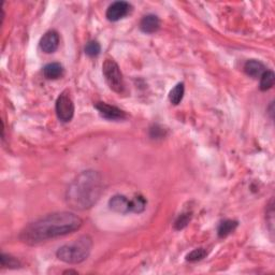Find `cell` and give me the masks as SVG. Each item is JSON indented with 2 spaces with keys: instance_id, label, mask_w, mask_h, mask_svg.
<instances>
[{
  "instance_id": "6da1fadb",
  "label": "cell",
  "mask_w": 275,
  "mask_h": 275,
  "mask_svg": "<svg viewBox=\"0 0 275 275\" xmlns=\"http://www.w3.org/2000/svg\"><path fill=\"white\" fill-rule=\"evenodd\" d=\"M82 220L70 212H57L48 214L25 227L20 239L28 245H36L55 237L64 236L82 227Z\"/></svg>"
},
{
  "instance_id": "7a4b0ae2",
  "label": "cell",
  "mask_w": 275,
  "mask_h": 275,
  "mask_svg": "<svg viewBox=\"0 0 275 275\" xmlns=\"http://www.w3.org/2000/svg\"><path fill=\"white\" fill-rule=\"evenodd\" d=\"M103 191L101 174L93 170L81 172L68 186L66 201L70 208L85 211L97 203Z\"/></svg>"
},
{
  "instance_id": "3957f363",
  "label": "cell",
  "mask_w": 275,
  "mask_h": 275,
  "mask_svg": "<svg viewBox=\"0 0 275 275\" xmlns=\"http://www.w3.org/2000/svg\"><path fill=\"white\" fill-rule=\"evenodd\" d=\"M92 247V241L91 237L89 235H83L72 243L60 246L56 252V256L66 264L77 265L89 258Z\"/></svg>"
},
{
  "instance_id": "277c9868",
  "label": "cell",
  "mask_w": 275,
  "mask_h": 275,
  "mask_svg": "<svg viewBox=\"0 0 275 275\" xmlns=\"http://www.w3.org/2000/svg\"><path fill=\"white\" fill-rule=\"evenodd\" d=\"M102 73L105 82L110 89L117 92L122 93L125 91V82L120 67L114 59L107 58L102 64Z\"/></svg>"
},
{
  "instance_id": "5b68a950",
  "label": "cell",
  "mask_w": 275,
  "mask_h": 275,
  "mask_svg": "<svg viewBox=\"0 0 275 275\" xmlns=\"http://www.w3.org/2000/svg\"><path fill=\"white\" fill-rule=\"evenodd\" d=\"M56 115L62 123L70 122L74 116V103L69 92H62L56 100L55 104Z\"/></svg>"
},
{
  "instance_id": "8992f818",
  "label": "cell",
  "mask_w": 275,
  "mask_h": 275,
  "mask_svg": "<svg viewBox=\"0 0 275 275\" xmlns=\"http://www.w3.org/2000/svg\"><path fill=\"white\" fill-rule=\"evenodd\" d=\"M131 9L133 7L127 1H115L109 5L105 16L110 22H118L126 17L131 12Z\"/></svg>"
},
{
  "instance_id": "52a82bcc",
  "label": "cell",
  "mask_w": 275,
  "mask_h": 275,
  "mask_svg": "<svg viewBox=\"0 0 275 275\" xmlns=\"http://www.w3.org/2000/svg\"><path fill=\"white\" fill-rule=\"evenodd\" d=\"M95 108L99 112V114L103 118H105V120L122 121L126 117V114H125V112L123 110L105 102H97L95 104Z\"/></svg>"
},
{
  "instance_id": "ba28073f",
  "label": "cell",
  "mask_w": 275,
  "mask_h": 275,
  "mask_svg": "<svg viewBox=\"0 0 275 275\" xmlns=\"http://www.w3.org/2000/svg\"><path fill=\"white\" fill-rule=\"evenodd\" d=\"M40 48L46 54H53L59 46V35L56 30H49L43 35L39 42Z\"/></svg>"
},
{
  "instance_id": "9c48e42d",
  "label": "cell",
  "mask_w": 275,
  "mask_h": 275,
  "mask_svg": "<svg viewBox=\"0 0 275 275\" xmlns=\"http://www.w3.org/2000/svg\"><path fill=\"white\" fill-rule=\"evenodd\" d=\"M109 208L115 212V213H133V201L129 200L126 196L115 195L111 197V199L109 200Z\"/></svg>"
},
{
  "instance_id": "30bf717a",
  "label": "cell",
  "mask_w": 275,
  "mask_h": 275,
  "mask_svg": "<svg viewBox=\"0 0 275 275\" xmlns=\"http://www.w3.org/2000/svg\"><path fill=\"white\" fill-rule=\"evenodd\" d=\"M160 28V20L157 15L147 14L140 22V29L145 34H154Z\"/></svg>"
},
{
  "instance_id": "8fae6325",
  "label": "cell",
  "mask_w": 275,
  "mask_h": 275,
  "mask_svg": "<svg viewBox=\"0 0 275 275\" xmlns=\"http://www.w3.org/2000/svg\"><path fill=\"white\" fill-rule=\"evenodd\" d=\"M244 71H245L247 76L257 79V78H260L262 76V73L266 71V67L259 60L251 59V60H247L245 62Z\"/></svg>"
},
{
  "instance_id": "7c38bea8",
  "label": "cell",
  "mask_w": 275,
  "mask_h": 275,
  "mask_svg": "<svg viewBox=\"0 0 275 275\" xmlns=\"http://www.w3.org/2000/svg\"><path fill=\"white\" fill-rule=\"evenodd\" d=\"M43 74L48 80L59 79L64 74V67L59 62H51L43 68Z\"/></svg>"
},
{
  "instance_id": "4fadbf2b",
  "label": "cell",
  "mask_w": 275,
  "mask_h": 275,
  "mask_svg": "<svg viewBox=\"0 0 275 275\" xmlns=\"http://www.w3.org/2000/svg\"><path fill=\"white\" fill-rule=\"evenodd\" d=\"M239 226V223L236 221H232V220H226L223 221L220 226L217 228V233L220 237H226L229 234H231L233 231L236 229V227Z\"/></svg>"
},
{
  "instance_id": "5bb4252c",
  "label": "cell",
  "mask_w": 275,
  "mask_h": 275,
  "mask_svg": "<svg viewBox=\"0 0 275 275\" xmlns=\"http://www.w3.org/2000/svg\"><path fill=\"white\" fill-rule=\"evenodd\" d=\"M185 93V86L184 83H179L169 92V101L172 104L178 105L181 103V101L183 100Z\"/></svg>"
},
{
  "instance_id": "9a60e30c",
  "label": "cell",
  "mask_w": 275,
  "mask_h": 275,
  "mask_svg": "<svg viewBox=\"0 0 275 275\" xmlns=\"http://www.w3.org/2000/svg\"><path fill=\"white\" fill-rule=\"evenodd\" d=\"M275 82V74L273 71L266 70L260 77V90L262 92L272 89Z\"/></svg>"
},
{
  "instance_id": "2e32d148",
  "label": "cell",
  "mask_w": 275,
  "mask_h": 275,
  "mask_svg": "<svg viewBox=\"0 0 275 275\" xmlns=\"http://www.w3.org/2000/svg\"><path fill=\"white\" fill-rule=\"evenodd\" d=\"M0 261H1V267L9 268V269H17L21 267L20 260H17L15 257L7 254H1L0 256Z\"/></svg>"
},
{
  "instance_id": "e0dca14e",
  "label": "cell",
  "mask_w": 275,
  "mask_h": 275,
  "mask_svg": "<svg viewBox=\"0 0 275 275\" xmlns=\"http://www.w3.org/2000/svg\"><path fill=\"white\" fill-rule=\"evenodd\" d=\"M191 217H192L191 212H184V213L180 214L176 222H174V229L177 230L184 229L191 221Z\"/></svg>"
},
{
  "instance_id": "ac0fdd59",
  "label": "cell",
  "mask_w": 275,
  "mask_h": 275,
  "mask_svg": "<svg viewBox=\"0 0 275 275\" xmlns=\"http://www.w3.org/2000/svg\"><path fill=\"white\" fill-rule=\"evenodd\" d=\"M100 52H101V46L99 45L98 41L92 40L86 43L85 53L86 55H89L90 57H97Z\"/></svg>"
},
{
  "instance_id": "d6986e66",
  "label": "cell",
  "mask_w": 275,
  "mask_h": 275,
  "mask_svg": "<svg viewBox=\"0 0 275 275\" xmlns=\"http://www.w3.org/2000/svg\"><path fill=\"white\" fill-rule=\"evenodd\" d=\"M131 201H133V213L140 214L146 209L147 201L144 197L137 196L134 199H131Z\"/></svg>"
},
{
  "instance_id": "ffe728a7",
  "label": "cell",
  "mask_w": 275,
  "mask_h": 275,
  "mask_svg": "<svg viewBox=\"0 0 275 275\" xmlns=\"http://www.w3.org/2000/svg\"><path fill=\"white\" fill-rule=\"evenodd\" d=\"M208 255V252L205 251L204 248H196L191 251L189 254L186 255V260L189 262H197L202 260L203 258H205V256Z\"/></svg>"
},
{
  "instance_id": "44dd1931",
  "label": "cell",
  "mask_w": 275,
  "mask_h": 275,
  "mask_svg": "<svg viewBox=\"0 0 275 275\" xmlns=\"http://www.w3.org/2000/svg\"><path fill=\"white\" fill-rule=\"evenodd\" d=\"M273 216H274V210H273V204L271 202L270 204V208H269V211H267V222L269 225H271V227H270V231H271V233H273Z\"/></svg>"
}]
</instances>
